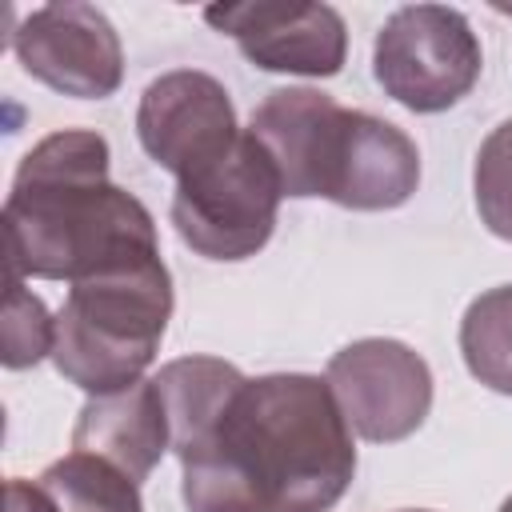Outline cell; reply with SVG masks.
<instances>
[{"label":"cell","mask_w":512,"mask_h":512,"mask_svg":"<svg viewBox=\"0 0 512 512\" xmlns=\"http://www.w3.org/2000/svg\"><path fill=\"white\" fill-rule=\"evenodd\" d=\"M0 232L12 276L76 284L160 256L148 208L108 180V144L84 128L52 132L20 160Z\"/></svg>","instance_id":"cell-2"},{"label":"cell","mask_w":512,"mask_h":512,"mask_svg":"<svg viewBox=\"0 0 512 512\" xmlns=\"http://www.w3.org/2000/svg\"><path fill=\"white\" fill-rule=\"evenodd\" d=\"M408 512H420V508H408Z\"/></svg>","instance_id":"cell-18"},{"label":"cell","mask_w":512,"mask_h":512,"mask_svg":"<svg viewBox=\"0 0 512 512\" xmlns=\"http://www.w3.org/2000/svg\"><path fill=\"white\" fill-rule=\"evenodd\" d=\"M324 380L344 412V424L372 444L412 436L432 408V372L400 340L368 336L340 348L328 360Z\"/></svg>","instance_id":"cell-7"},{"label":"cell","mask_w":512,"mask_h":512,"mask_svg":"<svg viewBox=\"0 0 512 512\" xmlns=\"http://www.w3.org/2000/svg\"><path fill=\"white\" fill-rule=\"evenodd\" d=\"M168 444H172V424L156 380H136L132 388L92 396L72 428L76 452L108 460L136 484L156 468Z\"/></svg>","instance_id":"cell-11"},{"label":"cell","mask_w":512,"mask_h":512,"mask_svg":"<svg viewBox=\"0 0 512 512\" xmlns=\"http://www.w3.org/2000/svg\"><path fill=\"white\" fill-rule=\"evenodd\" d=\"M4 496L8 512H144L132 476L76 448L36 480H8Z\"/></svg>","instance_id":"cell-12"},{"label":"cell","mask_w":512,"mask_h":512,"mask_svg":"<svg viewBox=\"0 0 512 512\" xmlns=\"http://www.w3.org/2000/svg\"><path fill=\"white\" fill-rule=\"evenodd\" d=\"M176 456L188 512H328L356 472L352 428L328 380L300 372L244 380Z\"/></svg>","instance_id":"cell-1"},{"label":"cell","mask_w":512,"mask_h":512,"mask_svg":"<svg viewBox=\"0 0 512 512\" xmlns=\"http://www.w3.org/2000/svg\"><path fill=\"white\" fill-rule=\"evenodd\" d=\"M244 376L212 356H184L160 368L156 388L164 396L168 408V424H172V448H188L192 440H200L220 412L228 408V400L240 392Z\"/></svg>","instance_id":"cell-13"},{"label":"cell","mask_w":512,"mask_h":512,"mask_svg":"<svg viewBox=\"0 0 512 512\" xmlns=\"http://www.w3.org/2000/svg\"><path fill=\"white\" fill-rule=\"evenodd\" d=\"M476 208L488 232L512 240V120L496 124L476 152Z\"/></svg>","instance_id":"cell-16"},{"label":"cell","mask_w":512,"mask_h":512,"mask_svg":"<svg viewBox=\"0 0 512 512\" xmlns=\"http://www.w3.org/2000/svg\"><path fill=\"white\" fill-rule=\"evenodd\" d=\"M204 20L232 36L240 52L268 72H300V76H336L348 52L344 20L332 4L304 0H248V4H216Z\"/></svg>","instance_id":"cell-10"},{"label":"cell","mask_w":512,"mask_h":512,"mask_svg":"<svg viewBox=\"0 0 512 512\" xmlns=\"http://www.w3.org/2000/svg\"><path fill=\"white\" fill-rule=\"evenodd\" d=\"M280 176L252 132H240L216 164L176 180L172 224L180 240L208 260H244L260 252L276 228Z\"/></svg>","instance_id":"cell-5"},{"label":"cell","mask_w":512,"mask_h":512,"mask_svg":"<svg viewBox=\"0 0 512 512\" xmlns=\"http://www.w3.org/2000/svg\"><path fill=\"white\" fill-rule=\"evenodd\" d=\"M56 320H48V308L40 296H32L20 276L4 272V312H0V360L8 368H28L44 352H52Z\"/></svg>","instance_id":"cell-15"},{"label":"cell","mask_w":512,"mask_h":512,"mask_svg":"<svg viewBox=\"0 0 512 512\" xmlns=\"http://www.w3.org/2000/svg\"><path fill=\"white\" fill-rule=\"evenodd\" d=\"M12 48L28 76L64 96L104 100L124 76L120 36L96 4L68 0L36 8L20 32H12Z\"/></svg>","instance_id":"cell-9"},{"label":"cell","mask_w":512,"mask_h":512,"mask_svg":"<svg viewBox=\"0 0 512 512\" xmlns=\"http://www.w3.org/2000/svg\"><path fill=\"white\" fill-rule=\"evenodd\" d=\"M500 512H512V496H508V500H504V504H500Z\"/></svg>","instance_id":"cell-17"},{"label":"cell","mask_w":512,"mask_h":512,"mask_svg":"<svg viewBox=\"0 0 512 512\" xmlns=\"http://www.w3.org/2000/svg\"><path fill=\"white\" fill-rule=\"evenodd\" d=\"M372 68L380 88L404 108L440 112L480 80V40L456 8L408 4L384 20Z\"/></svg>","instance_id":"cell-6"},{"label":"cell","mask_w":512,"mask_h":512,"mask_svg":"<svg viewBox=\"0 0 512 512\" xmlns=\"http://www.w3.org/2000/svg\"><path fill=\"white\" fill-rule=\"evenodd\" d=\"M460 352L480 384L512 396V284L468 304L460 320Z\"/></svg>","instance_id":"cell-14"},{"label":"cell","mask_w":512,"mask_h":512,"mask_svg":"<svg viewBox=\"0 0 512 512\" xmlns=\"http://www.w3.org/2000/svg\"><path fill=\"white\" fill-rule=\"evenodd\" d=\"M172 316V280L160 256L76 280L56 316L52 360L92 396L132 388L152 364Z\"/></svg>","instance_id":"cell-4"},{"label":"cell","mask_w":512,"mask_h":512,"mask_svg":"<svg viewBox=\"0 0 512 512\" xmlns=\"http://www.w3.org/2000/svg\"><path fill=\"white\" fill-rule=\"evenodd\" d=\"M136 132L144 152L176 180L216 164L240 140L224 84L196 68L168 72L144 88Z\"/></svg>","instance_id":"cell-8"},{"label":"cell","mask_w":512,"mask_h":512,"mask_svg":"<svg viewBox=\"0 0 512 512\" xmlns=\"http://www.w3.org/2000/svg\"><path fill=\"white\" fill-rule=\"evenodd\" d=\"M248 132L276 164L284 196H324L344 208H400L420 184L416 144L388 120L352 112L316 88H276Z\"/></svg>","instance_id":"cell-3"}]
</instances>
